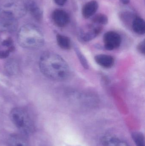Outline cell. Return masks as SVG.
I'll return each mask as SVG.
<instances>
[{
	"label": "cell",
	"mask_w": 145,
	"mask_h": 146,
	"mask_svg": "<svg viewBox=\"0 0 145 146\" xmlns=\"http://www.w3.org/2000/svg\"><path fill=\"white\" fill-rule=\"evenodd\" d=\"M13 40L11 38H8L7 39L3 40L2 42V45L3 46L8 47L9 48L12 46H13Z\"/></svg>",
	"instance_id": "cell-21"
},
{
	"label": "cell",
	"mask_w": 145,
	"mask_h": 146,
	"mask_svg": "<svg viewBox=\"0 0 145 146\" xmlns=\"http://www.w3.org/2000/svg\"><path fill=\"white\" fill-rule=\"evenodd\" d=\"M120 1L123 4H125V5L129 4L130 2V0H120Z\"/></svg>",
	"instance_id": "cell-24"
},
{
	"label": "cell",
	"mask_w": 145,
	"mask_h": 146,
	"mask_svg": "<svg viewBox=\"0 0 145 146\" xmlns=\"http://www.w3.org/2000/svg\"><path fill=\"white\" fill-rule=\"evenodd\" d=\"M1 8H0V14H1Z\"/></svg>",
	"instance_id": "cell-25"
},
{
	"label": "cell",
	"mask_w": 145,
	"mask_h": 146,
	"mask_svg": "<svg viewBox=\"0 0 145 146\" xmlns=\"http://www.w3.org/2000/svg\"><path fill=\"white\" fill-rule=\"evenodd\" d=\"M8 145V146H30L24 136L17 134H13L9 136Z\"/></svg>",
	"instance_id": "cell-13"
},
{
	"label": "cell",
	"mask_w": 145,
	"mask_h": 146,
	"mask_svg": "<svg viewBox=\"0 0 145 146\" xmlns=\"http://www.w3.org/2000/svg\"><path fill=\"white\" fill-rule=\"evenodd\" d=\"M26 11L37 21H41L43 17L42 10L36 0H22Z\"/></svg>",
	"instance_id": "cell-8"
},
{
	"label": "cell",
	"mask_w": 145,
	"mask_h": 146,
	"mask_svg": "<svg viewBox=\"0 0 145 146\" xmlns=\"http://www.w3.org/2000/svg\"><path fill=\"white\" fill-rule=\"evenodd\" d=\"M20 46L26 49H37L42 46L44 38L41 31L37 27L26 24L20 27L17 35Z\"/></svg>",
	"instance_id": "cell-2"
},
{
	"label": "cell",
	"mask_w": 145,
	"mask_h": 146,
	"mask_svg": "<svg viewBox=\"0 0 145 146\" xmlns=\"http://www.w3.org/2000/svg\"><path fill=\"white\" fill-rule=\"evenodd\" d=\"M132 138L136 146H145L144 136L142 133L134 132L132 134Z\"/></svg>",
	"instance_id": "cell-18"
},
{
	"label": "cell",
	"mask_w": 145,
	"mask_h": 146,
	"mask_svg": "<svg viewBox=\"0 0 145 146\" xmlns=\"http://www.w3.org/2000/svg\"><path fill=\"white\" fill-rule=\"evenodd\" d=\"M18 27L17 19L8 13L1 11L0 14V31L12 33Z\"/></svg>",
	"instance_id": "cell-5"
},
{
	"label": "cell",
	"mask_w": 145,
	"mask_h": 146,
	"mask_svg": "<svg viewBox=\"0 0 145 146\" xmlns=\"http://www.w3.org/2000/svg\"><path fill=\"white\" fill-rule=\"evenodd\" d=\"M145 40H143L142 42H140L138 46H137V49L140 53L142 54H145Z\"/></svg>",
	"instance_id": "cell-20"
},
{
	"label": "cell",
	"mask_w": 145,
	"mask_h": 146,
	"mask_svg": "<svg viewBox=\"0 0 145 146\" xmlns=\"http://www.w3.org/2000/svg\"><path fill=\"white\" fill-rule=\"evenodd\" d=\"M74 49H75V53L76 54L79 60H80V62L82 65L83 67L85 69H88L89 68V65L88 62L86 57L84 56L83 54L81 52L77 46H76V45L74 46Z\"/></svg>",
	"instance_id": "cell-19"
},
{
	"label": "cell",
	"mask_w": 145,
	"mask_h": 146,
	"mask_svg": "<svg viewBox=\"0 0 145 146\" xmlns=\"http://www.w3.org/2000/svg\"><path fill=\"white\" fill-rule=\"evenodd\" d=\"M92 21L94 24L103 25L108 24V18L104 14H98L93 17Z\"/></svg>",
	"instance_id": "cell-17"
},
{
	"label": "cell",
	"mask_w": 145,
	"mask_h": 146,
	"mask_svg": "<svg viewBox=\"0 0 145 146\" xmlns=\"http://www.w3.org/2000/svg\"><path fill=\"white\" fill-rule=\"evenodd\" d=\"M52 18L54 23L60 27H65L70 22V15L63 9L54 10L52 13Z\"/></svg>",
	"instance_id": "cell-9"
},
{
	"label": "cell",
	"mask_w": 145,
	"mask_h": 146,
	"mask_svg": "<svg viewBox=\"0 0 145 146\" xmlns=\"http://www.w3.org/2000/svg\"><path fill=\"white\" fill-rule=\"evenodd\" d=\"M55 3L60 6H63L66 3L67 0H53Z\"/></svg>",
	"instance_id": "cell-23"
},
{
	"label": "cell",
	"mask_w": 145,
	"mask_h": 146,
	"mask_svg": "<svg viewBox=\"0 0 145 146\" xmlns=\"http://www.w3.org/2000/svg\"><path fill=\"white\" fill-rule=\"evenodd\" d=\"M103 30V27L100 25H90L82 28L79 32L80 39L84 42H88L93 40L98 36Z\"/></svg>",
	"instance_id": "cell-6"
},
{
	"label": "cell",
	"mask_w": 145,
	"mask_h": 146,
	"mask_svg": "<svg viewBox=\"0 0 145 146\" xmlns=\"http://www.w3.org/2000/svg\"><path fill=\"white\" fill-rule=\"evenodd\" d=\"M1 9V11L10 14L17 19L24 17L27 13L22 0H6Z\"/></svg>",
	"instance_id": "cell-4"
},
{
	"label": "cell",
	"mask_w": 145,
	"mask_h": 146,
	"mask_svg": "<svg viewBox=\"0 0 145 146\" xmlns=\"http://www.w3.org/2000/svg\"><path fill=\"white\" fill-rule=\"evenodd\" d=\"M100 141L103 146H129L126 141L112 135H104Z\"/></svg>",
	"instance_id": "cell-10"
},
{
	"label": "cell",
	"mask_w": 145,
	"mask_h": 146,
	"mask_svg": "<svg viewBox=\"0 0 145 146\" xmlns=\"http://www.w3.org/2000/svg\"><path fill=\"white\" fill-rule=\"evenodd\" d=\"M10 117L14 125L24 134L33 133L34 125L26 111L19 107L13 108L10 111Z\"/></svg>",
	"instance_id": "cell-3"
},
{
	"label": "cell",
	"mask_w": 145,
	"mask_h": 146,
	"mask_svg": "<svg viewBox=\"0 0 145 146\" xmlns=\"http://www.w3.org/2000/svg\"><path fill=\"white\" fill-rule=\"evenodd\" d=\"M56 40L58 45L61 48L67 50L71 48V42L70 39L68 37L58 34L56 36Z\"/></svg>",
	"instance_id": "cell-15"
},
{
	"label": "cell",
	"mask_w": 145,
	"mask_h": 146,
	"mask_svg": "<svg viewBox=\"0 0 145 146\" xmlns=\"http://www.w3.org/2000/svg\"><path fill=\"white\" fill-rule=\"evenodd\" d=\"M10 51L8 49L6 50H1L0 51V59H5L7 58L9 55Z\"/></svg>",
	"instance_id": "cell-22"
},
{
	"label": "cell",
	"mask_w": 145,
	"mask_h": 146,
	"mask_svg": "<svg viewBox=\"0 0 145 146\" xmlns=\"http://www.w3.org/2000/svg\"><path fill=\"white\" fill-rule=\"evenodd\" d=\"M96 63L104 68L112 67L115 63V59L112 56L106 54H98L94 57Z\"/></svg>",
	"instance_id": "cell-12"
},
{
	"label": "cell",
	"mask_w": 145,
	"mask_h": 146,
	"mask_svg": "<svg viewBox=\"0 0 145 146\" xmlns=\"http://www.w3.org/2000/svg\"><path fill=\"white\" fill-rule=\"evenodd\" d=\"M5 69L8 74L11 75H14L18 73V66L17 62L14 60H10L6 63Z\"/></svg>",
	"instance_id": "cell-16"
},
{
	"label": "cell",
	"mask_w": 145,
	"mask_h": 146,
	"mask_svg": "<svg viewBox=\"0 0 145 146\" xmlns=\"http://www.w3.org/2000/svg\"><path fill=\"white\" fill-rule=\"evenodd\" d=\"M39 68L42 73L49 79L64 81L70 75V67L65 60L56 53L47 52L40 58Z\"/></svg>",
	"instance_id": "cell-1"
},
{
	"label": "cell",
	"mask_w": 145,
	"mask_h": 146,
	"mask_svg": "<svg viewBox=\"0 0 145 146\" xmlns=\"http://www.w3.org/2000/svg\"><path fill=\"white\" fill-rule=\"evenodd\" d=\"M98 2L93 0L84 4L82 9V15L85 19H88L93 16L98 9Z\"/></svg>",
	"instance_id": "cell-11"
},
{
	"label": "cell",
	"mask_w": 145,
	"mask_h": 146,
	"mask_svg": "<svg viewBox=\"0 0 145 146\" xmlns=\"http://www.w3.org/2000/svg\"><path fill=\"white\" fill-rule=\"evenodd\" d=\"M104 47L107 50H112L120 47L121 43V36L115 31H108L103 36Z\"/></svg>",
	"instance_id": "cell-7"
},
{
	"label": "cell",
	"mask_w": 145,
	"mask_h": 146,
	"mask_svg": "<svg viewBox=\"0 0 145 146\" xmlns=\"http://www.w3.org/2000/svg\"><path fill=\"white\" fill-rule=\"evenodd\" d=\"M132 28L137 34L144 35L145 33V22L144 19L139 17L135 18L133 21Z\"/></svg>",
	"instance_id": "cell-14"
}]
</instances>
